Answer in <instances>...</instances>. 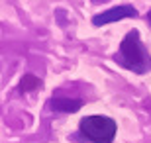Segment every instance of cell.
Returning a JSON list of instances; mask_svg holds the SVG:
<instances>
[{
	"label": "cell",
	"instance_id": "8992f818",
	"mask_svg": "<svg viewBox=\"0 0 151 143\" xmlns=\"http://www.w3.org/2000/svg\"><path fill=\"white\" fill-rule=\"evenodd\" d=\"M147 22H149V26H151V10H149V14H147Z\"/></svg>",
	"mask_w": 151,
	"mask_h": 143
},
{
	"label": "cell",
	"instance_id": "5b68a950",
	"mask_svg": "<svg viewBox=\"0 0 151 143\" xmlns=\"http://www.w3.org/2000/svg\"><path fill=\"white\" fill-rule=\"evenodd\" d=\"M39 84H41V80L35 75H24L20 80V92H32V90L39 88Z\"/></svg>",
	"mask_w": 151,
	"mask_h": 143
},
{
	"label": "cell",
	"instance_id": "7a4b0ae2",
	"mask_svg": "<svg viewBox=\"0 0 151 143\" xmlns=\"http://www.w3.org/2000/svg\"><path fill=\"white\" fill-rule=\"evenodd\" d=\"M78 132L92 143H112L116 137V121L108 116H86L78 124Z\"/></svg>",
	"mask_w": 151,
	"mask_h": 143
},
{
	"label": "cell",
	"instance_id": "6da1fadb",
	"mask_svg": "<svg viewBox=\"0 0 151 143\" xmlns=\"http://www.w3.org/2000/svg\"><path fill=\"white\" fill-rule=\"evenodd\" d=\"M120 61L122 65L129 71L137 73V75H145L151 69V55L149 51L143 47L137 29L128 32V35L122 39L120 43Z\"/></svg>",
	"mask_w": 151,
	"mask_h": 143
},
{
	"label": "cell",
	"instance_id": "277c9868",
	"mask_svg": "<svg viewBox=\"0 0 151 143\" xmlns=\"http://www.w3.org/2000/svg\"><path fill=\"white\" fill-rule=\"evenodd\" d=\"M51 108L57 112H69V114H73V112L83 108V100H78V98H51Z\"/></svg>",
	"mask_w": 151,
	"mask_h": 143
},
{
	"label": "cell",
	"instance_id": "3957f363",
	"mask_svg": "<svg viewBox=\"0 0 151 143\" xmlns=\"http://www.w3.org/2000/svg\"><path fill=\"white\" fill-rule=\"evenodd\" d=\"M135 16H137V10H135L134 6H129V4L114 6L110 10H104L102 14H96V16L92 18V26L100 28V26L118 22V20H124V18H135Z\"/></svg>",
	"mask_w": 151,
	"mask_h": 143
}]
</instances>
